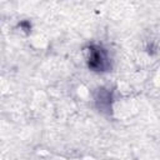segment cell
<instances>
[{"instance_id":"1","label":"cell","mask_w":160,"mask_h":160,"mask_svg":"<svg viewBox=\"0 0 160 160\" xmlns=\"http://www.w3.org/2000/svg\"><path fill=\"white\" fill-rule=\"evenodd\" d=\"M88 66L94 71H106L110 68V61L106 51L98 45H90L85 50Z\"/></svg>"},{"instance_id":"2","label":"cell","mask_w":160,"mask_h":160,"mask_svg":"<svg viewBox=\"0 0 160 160\" xmlns=\"http://www.w3.org/2000/svg\"><path fill=\"white\" fill-rule=\"evenodd\" d=\"M96 102H98V108L102 109V110H108L110 108L111 104V95L108 90L101 89L96 96Z\"/></svg>"},{"instance_id":"3","label":"cell","mask_w":160,"mask_h":160,"mask_svg":"<svg viewBox=\"0 0 160 160\" xmlns=\"http://www.w3.org/2000/svg\"><path fill=\"white\" fill-rule=\"evenodd\" d=\"M20 26L24 28V30H26V31H29L30 28H31V26H30V22H28V21H22V22L20 24Z\"/></svg>"}]
</instances>
